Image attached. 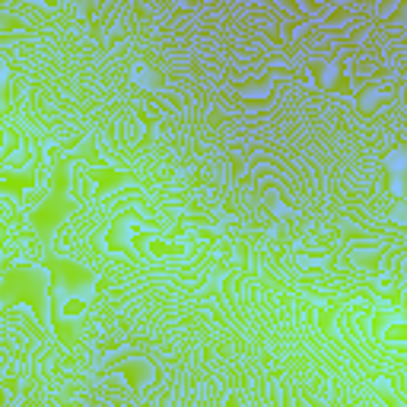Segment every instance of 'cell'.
I'll return each mask as SVG.
<instances>
[{
  "mask_svg": "<svg viewBox=\"0 0 407 407\" xmlns=\"http://www.w3.org/2000/svg\"><path fill=\"white\" fill-rule=\"evenodd\" d=\"M328 90L337 92V96H357V86H353V76L347 70H337V74L328 80Z\"/></svg>",
  "mask_w": 407,
  "mask_h": 407,
  "instance_id": "8",
  "label": "cell"
},
{
  "mask_svg": "<svg viewBox=\"0 0 407 407\" xmlns=\"http://www.w3.org/2000/svg\"><path fill=\"white\" fill-rule=\"evenodd\" d=\"M121 373H125V379L131 385H140L143 382V366H137V363H125V366H121Z\"/></svg>",
  "mask_w": 407,
  "mask_h": 407,
  "instance_id": "9",
  "label": "cell"
},
{
  "mask_svg": "<svg viewBox=\"0 0 407 407\" xmlns=\"http://www.w3.org/2000/svg\"><path fill=\"white\" fill-rule=\"evenodd\" d=\"M134 242L137 245H143V249L150 251V255H163V258H175V255H182V249L178 245H169V242H159V239H147V236H134Z\"/></svg>",
  "mask_w": 407,
  "mask_h": 407,
  "instance_id": "7",
  "label": "cell"
},
{
  "mask_svg": "<svg viewBox=\"0 0 407 407\" xmlns=\"http://www.w3.org/2000/svg\"><path fill=\"white\" fill-rule=\"evenodd\" d=\"M125 178H127V175L121 172V169H112V166H102V169H96V172L90 175L92 188H96L99 194L112 191V188H121V185H125Z\"/></svg>",
  "mask_w": 407,
  "mask_h": 407,
  "instance_id": "5",
  "label": "cell"
},
{
  "mask_svg": "<svg viewBox=\"0 0 407 407\" xmlns=\"http://www.w3.org/2000/svg\"><path fill=\"white\" fill-rule=\"evenodd\" d=\"M67 213V169L58 166L54 169V178H51V194L39 204V207H32V213H29V223H32L35 233H54L61 226V220H64Z\"/></svg>",
  "mask_w": 407,
  "mask_h": 407,
  "instance_id": "2",
  "label": "cell"
},
{
  "mask_svg": "<svg viewBox=\"0 0 407 407\" xmlns=\"http://www.w3.org/2000/svg\"><path fill=\"white\" fill-rule=\"evenodd\" d=\"M0 300L10 302V306H25L32 312V318L39 324H45V286L42 277L35 274L29 264H10L3 274H0Z\"/></svg>",
  "mask_w": 407,
  "mask_h": 407,
  "instance_id": "1",
  "label": "cell"
},
{
  "mask_svg": "<svg viewBox=\"0 0 407 407\" xmlns=\"http://www.w3.org/2000/svg\"><path fill=\"white\" fill-rule=\"evenodd\" d=\"M51 300V296H48ZM51 331H54V337H58L64 347H74L76 344V331H74V324H70V318H64L58 312V306H54V300H51Z\"/></svg>",
  "mask_w": 407,
  "mask_h": 407,
  "instance_id": "6",
  "label": "cell"
},
{
  "mask_svg": "<svg viewBox=\"0 0 407 407\" xmlns=\"http://www.w3.org/2000/svg\"><path fill=\"white\" fill-rule=\"evenodd\" d=\"M35 185L32 175L23 172H0V194H10V198H23L29 188Z\"/></svg>",
  "mask_w": 407,
  "mask_h": 407,
  "instance_id": "4",
  "label": "cell"
},
{
  "mask_svg": "<svg viewBox=\"0 0 407 407\" xmlns=\"http://www.w3.org/2000/svg\"><path fill=\"white\" fill-rule=\"evenodd\" d=\"M45 271H48V290H54V293L67 290L70 296H76V293L96 286L92 271H86L83 264H76L70 258H58V255L45 258Z\"/></svg>",
  "mask_w": 407,
  "mask_h": 407,
  "instance_id": "3",
  "label": "cell"
}]
</instances>
